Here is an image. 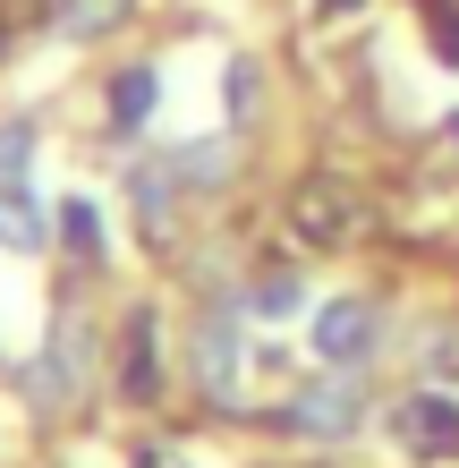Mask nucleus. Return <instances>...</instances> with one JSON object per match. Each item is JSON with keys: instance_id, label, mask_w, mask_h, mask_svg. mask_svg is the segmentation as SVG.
Segmentation results:
<instances>
[{"instance_id": "obj_1", "label": "nucleus", "mask_w": 459, "mask_h": 468, "mask_svg": "<svg viewBox=\"0 0 459 468\" xmlns=\"http://www.w3.org/2000/svg\"><path fill=\"white\" fill-rule=\"evenodd\" d=\"M366 222V205H358V187L332 179V171H315L298 197H289V230H298L307 247H340V239H358Z\"/></svg>"}, {"instance_id": "obj_2", "label": "nucleus", "mask_w": 459, "mask_h": 468, "mask_svg": "<svg viewBox=\"0 0 459 468\" xmlns=\"http://www.w3.org/2000/svg\"><path fill=\"white\" fill-rule=\"evenodd\" d=\"M358 409H366V383L358 375H315L307 392L289 400V426H298V434H332V443H340V434L358 426Z\"/></svg>"}, {"instance_id": "obj_3", "label": "nucleus", "mask_w": 459, "mask_h": 468, "mask_svg": "<svg viewBox=\"0 0 459 468\" xmlns=\"http://www.w3.org/2000/svg\"><path fill=\"white\" fill-rule=\"evenodd\" d=\"M391 434L409 452H425V460H451L459 452V400H443V392H409L391 409Z\"/></svg>"}, {"instance_id": "obj_4", "label": "nucleus", "mask_w": 459, "mask_h": 468, "mask_svg": "<svg viewBox=\"0 0 459 468\" xmlns=\"http://www.w3.org/2000/svg\"><path fill=\"white\" fill-rule=\"evenodd\" d=\"M187 367H196V383L230 409V400H238V324H230V315H204L196 341H187Z\"/></svg>"}, {"instance_id": "obj_5", "label": "nucleus", "mask_w": 459, "mask_h": 468, "mask_svg": "<svg viewBox=\"0 0 459 468\" xmlns=\"http://www.w3.org/2000/svg\"><path fill=\"white\" fill-rule=\"evenodd\" d=\"M120 383H128V400H153V392H162V315H153V307H128Z\"/></svg>"}, {"instance_id": "obj_6", "label": "nucleus", "mask_w": 459, "mask_h": 468, "mask_svg": "<svg viewBox=\"0 0 459 468\" xmlns=\"http://www.w3.org/2000/svg\"><path fill=\"white\" fill-rule=\"evenodd\" d=\"M315 349L332 357V367L366 357L374 349V307H366V298H332V307H315Z\"/></svg>"}, {"instance_id": "obj_7", "label": "nucleus", "mask_w": 459, "mask_h": 468, "mask_svg": "<svg viewBox=\"0 0 459 468\" xmlns=\"http://www.w3.org/2000/svg\"><path fill=\"white\" fill-rule=\"evenodd\" d=\"M77 367H86V333L68 324V333H51V349L35 357V367H26V375H35L26 392H35L43 409H51V400H68V392H77Z\"/></svg>"}, {"instance_id": "obj_8", "label": "nucleus", "mask_w": 459, "mask_h": 468, "mask_svg": "<svg viewBox=\"0 0 459 468\" xmlns=\"http://www.w3.org/2000/svg\"><path fill=\"white\" fill-rule=\"evenodd\" d=\"M153 94H162L153 69H120V77H111V128H120V136L145 128V120H153Z\"/></svg>"}, {"instance_id": "obj_9", "label": "nucleus", "mask_w": 459, "mask_h": 468, "mask_svg": "<svg viewBox=\"0 0 459 468\" xmlns=\"http://www.w3.org/2000/svg\"><path fill=\"white\" fill-rule=\"evenodd\" d=\"M171 171H179L187 187H222V179H230V145H222V136H213V145H179Z\"/></svg>"}, {"instance_id": "obj_10", "label": "nucleus", "mask_w": 459, "mask_h": 468, "mask_svg": "<svg viewBox=\"0 0 459 468\" xmlns=\"http://www.w3.org/2000/svg\"><path fill=\"white\" fill-rule=\"evenodd\" d=\"M0 247H17V256H35V247H43V213L26 205V187H17V197H0Z\"/></svg>"}, {"instance_id": "obj_11", "label": "nucleus", "mask_w": 459, "mask_h": 468, "mask_svg": "<svg viewBox=\"0 0 459 468\" xmlns=\"http://www.w3.org/2000/svg\"><path fill=\"white\" fill-rule=\"evenodd\" d=\"M26 162H35V128L9 120V128H0V197H17V187H26Z\"/></svg>"}, {"instance_id": "obj_12", "label": "nucleus", "mask_w": 459, "mask_h": 468, "mask_svg": "<svg viewBox=\"0 0 459 468\" xmlns=\"http://www.w3.org/2000/svg\"><path fill=\"white\" fill-rule=\"evenodd\" d=\"M128 17V0H60V35H102V26H120Z\"/></svg>"}, {"instance_id": "obj_13", "label": "nucleus", "mask_w": 459, "mask_h": 468, "mask_svg": "<svg viewBox=\"0 0 459 468\" xmlns=\"http://www.w3.org/2000/svg\"><path fill=\"white\" fill-rule=\"evenodd\" d=\"M222 86H230V128H247V120H256V102H264V69L247 60V51H238V60H230V77H222Z\"/></svg>"}, {"instance_id": "obj_14", "label": "nucleus", "mask_w": 459, "mask_h": 468, "mask_svg": "<svg viewBox=\"0 0 459 468\" xmlns=\"http://www.w3.org/2000/svg\"><path fill=\"white\" fill-rule=\"evenodd\" d=\"M60 230H68V247H77V256H102V213H94L86 197H77V205H60Z\"/></svg>"}, {"instance_id": "obj_15", "label": "nucleus", "mask_w": 459, "mask_h": 468, "mask_svg": "<svg viewBox=\"0 0 459 468\" xmlns=\"http://www.w3.org/2000/svg\"><path fill=\"white\" fill-rule=\"evenodd\" d=\"M298 298H307V290L289 282V272H273V282H256V315H264V324H281V315H298Z\"/></svg>"}, {"instance_id": "obj_16", "label": "nucleus", "mask_w": 459, "mask_h": 468, "mask_svg": "<svg viewBox=\"0 0 459 468\" xmlns=\"http://www.w3.org/2000/svg\"><path fill=\"white\" fill-rule=\"evenodd\" d=\"M315 9H323V17H349V9H358V0H315Z\"/></svg>"}, {"instance_id": "obj_17", "label": "nucleus", "mask_w": 459, "mask_h": 468, "mask_svg": "<svg viewBox=\"0 0 459 468\" xmlns=\"http://www.w3.org/2000/svg\"><path fill=\"white\" fill-rule=\"evenodd\" d=\"M451 136H459V120H451Z\"/></svg>"}]
</instances>
